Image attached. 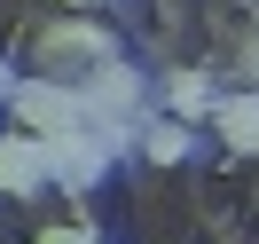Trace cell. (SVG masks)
Instances as JSON below:
<instances>
[{"mask_svg":"<svg viewBox=\"0 0 259 244\" xmlns=\"http://www.w3.org/2000/svg\"><path fill=\"white\" fill-rule=\"evenodd\" d=\"M79 95H87V126H95V142H102V150H118L126 134H142V126H134V111H142V71H126L118 55L87 71Z\"/></svg>","mask_w":259,"mask_h":244,"instance_id":"obj_1","label":"cell"},{"mask_svg":"<svg viewBox=\"0 0 259 244\" xmlns=\"http://www.w3.org/2000/svg\"><path fill=\"white\" fill-rule=\"evenodd\" d=\"M32 55H39V71H55V79H63V71H95V63H110L118 40H110V24H95L87 8H63V16L39 32Z\"/></svg>","mask_w":259,"mask_h":244,"instance_id":"obj_2","label":"cell"},{"mask_svg":"<svg viewBox=\"0 0 259 244\" xmlns=\"http://www.w3.org/2000/svg\"><path fill=\"white\" fill-rule=\"evenodd\" d=\"M8 111H16L24 134H79L87 126V95L71 79H24L16 95H8Z\"/></svg>","mask_w":259,"mask_h":244,"instance_id":"obj_3","label":"cell"},{"mask_svg":"<svg viewBox=\"0 0 259 244\" xmlns=\"http://www.w3.org/2000/svg\"><path fill=\"white\" fill-rule=\"evenodd\" d=\"M39 142H48V181L55 189H95V173H102V158H110V150L95 142V126H79V134H39Z\"/></svg>","mask_w":259,"mask_h":244,"instance_id":"obj_4","label":"cell"},{"mask_svg":"<svg viewBox=\"0 0 259 244\" xmlns=\"http://www.w3.org/2000/svg\"><path fill=\"white\" fill-rule=\"evenodd\" d=\"M48 189V142L39 134H0V197H39Z\"/></svg>","mask_w":259,"mask_h":244,"instance_id":"obj_5","label":"cell"},{"mask_svg":"<svg viewBox=\"0 0 259 244\" xmlns=\"http://www.w3.org/2000/svg\"><path fill=\"white\" fill-rule=\"evenodd\" d=\"M212 134H220L228 150H243V158H259V95H228V102H212Z\"/></svg>","mask_w":259,"mask_h":244,"instance_id":"obj_6","label":"cell"},{"mask_svg":"<svg viewBox=\"0 0 259 244\" xmlns=\"http://www.w3.org/2000/svg\"><path fill=\"white\" fill-rule=\"evenodd\" d=\"M134 142H142L149 165H181V158H189V118H149Z\"/></svg>","mask_w":259,"mask_h":244,"instance_id":"obj_7","label":"cell"},{"mask_svg":"<svg viewBox=\"0 0 259 244\" xmlns=\"http://www.w3.org/2000/svg\"><path fill=\"white\" fill-rule=\"evenodd\" d=\"M165 102H173V118H204V111H212L204 71H173V79H165Z\"/></svg>","mask_w":259,"mask_h":244,"instance_id":"obj_8","label":"cell"},{"mask_svg":"<svg viewBox=\"0 0 259 244\" xmlns=\"http://www.w3.org/2000/svg\"><path fill=\"white\" fill-rule=\"evenodd\" d=\"M39 244H102L87 221H55V228H39Z\"/></svg>","mask_w":259,"mask_h":244,"instance_id":"obj_9","label":"cell"},{"mask_svg":"<svg viewBox=\"0 0 259 244\" xmlns=\"http://www.w3.org/2000/svg\"><path fill=\"white\" fill-rule=\"evenodd\" d=\"M8 95H16V79H8V63H0V102H8Z\"/></svg>","mask_w":259,"mask_h":244,"instance_id":"obj_10","label":"cell"},{"mask_svg":"<svg viewBox=\"0 0 259 244\" xmlns=\"http://www.w3.org/2000/svg\"><path fill=\"white\" fill-rule=\"evenodd\" d=\"M243 63H251V71H259V40H251V48H243Z\"/></svg>","mask_w":259,"mask_h":244,"instance_id":"obj_11","label":"cell"},{"mask_svg":"<svg viewBox=\"0 0 259 244\" xmlns=\"http://www.w3.org/2000/svg\"><path fill=\"white\" fill-rule=\"evenodd\" d=\"M63 8H102V0H63Z\"/></svg>","mask_w":259,"mask_h":244,"instance_id":"obj_12","label":"cell"}]
</instances>
